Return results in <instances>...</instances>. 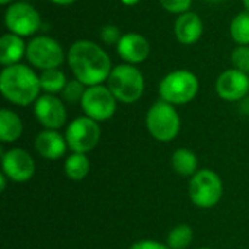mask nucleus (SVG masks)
<instances>
[{
	"label": "nucleus",
	"instance_id": "nucleus-1",
	"mask_svg": "<svg viewBox=\"0 0 249 249\" xmlns=\"http://www.w3.org/2000/svg\"><path fill=\"white\" fill-rule=\"evenodd\" d=\"M67 63L74 79L88 88L102 85L108 80L112 70L108 53L89 39H79L70 45L67 51Z\"/></svg>",
	"mask_w": 249,
	"mask_h": 249
},
{
	"label": "nucleus",
	"instance_id": "nucleus-2",
	"mask_svg": "<svg viewBox=\"0 0 249 249\" xmlns=\"http://www.w3.org/2000/svg\"><path fill=\"white\" fill-rule=\"evenodd\" d=\"M0 90L9 102L28 107L39 98V76L26 64L7 66L0 73Z\"/></svg>",
	"mask_w": 249,
	"mask_h": 249
},
{
	"label": "nucleus",
	"instance_id": "nucleus-3",
	"mask_svg": "<svg viewBox=\"0 0 249 249\" xmlns=\"http://www.w3.org/2000/svg\"><path fill=\"white\" fill-rule=\"evenodd\" d=\"M107 86L117 101L123 104H134L144 92V77L136 66L124 63L112 67Z\"/></svg>",
	"mask_w": 249,
	"mask_h": 249
},
{
	"label": "nucleus",
	"instance_id": "nucleus-4",
	"mask_svg": "<svg viewBox=\"0 0 249 249\" xmlns=\"http://www.w3.org/2000/svg\"><path fill=\"white\" fill-rule=\"evenodd\" d=\"M200 89L198 77L190 70H174L168 73L159 83L160 99L172 105H184L191 102Z\"/></svg>",
	"mask_w": 249,
	"mask_h": 249
},
{
	"label": "nucleus",
	"instance_id": "nucleus-5",
	"mask_svg": "<svg viewBox=\"0 0 249 249\" xmlns=\"http://www.w3.org/2000/svg\"><path fill=\"white\" fill-rule=\"evenodd\" d=\"M146 127L158 142H171L181 130V118L172 104L159 99L146 114Z\"/></svg>",
	"mask_w": 249,
	"mask_h": 249
},
{
	"label": "nucleus",
	"instance_id": "nucleus-6",
	"mask_svg": "<svg viewBox=\"0 0 249 249\" xmlns=\"http://www.w3.org/2000/svg\"><path fill=\"white\" fill-rule=\"evenodd\" d=\"M188 194L197 207L212 209L223 196V182L214 171L200 169L190 179Z\"/></svg>",
	"mask_w": 249,
	"mask_h": 249
},
{
	"label": "nucleus",
	"instance_id": "nucleus-7",
	"mask_svg": "<svg viewBox=\"0 0 249 249\" xmlns=\"http://www.w3.org/2000/svg\"><path fill=\"white\" fill-rule=\"evenodd\" d=\"M64 57L60 42L48 35H35L26 44V58L35 69H57L64 63Z\"/></svg>",
	"mask_w": 249,
	"mask_h": 249
},
{
	"label": "nucleus",
	"instance_id": "nucleus-8",
	"mask_svg": "<svg viewBox=\"0 0 249 249\" xmlns=\"http://www.w3.org/2000/svg\"><path fill=\"white\" fill-rule=\"evenodd\" d=\"M64 137L71 152L86 155L98 146L101 139V127L98 121L86 115L77 117L69 124Z\"/></svg>",
	"mask_w": 249,
	"mask_h": 249
},
{
	"label": "nucleus",
	"instance_id": "nucleus-9",
	"mask_svg": "<svg viewBox=\"0 0 249 249\" xmlns=\"http://www.w3.org/2000/svg\"><path fill=\"white\" fill-rule=\"evenodd\" d=\"M4 25L9 32L19 36H32L41 28L39 12L26 1L10 3L4 13Z\"/></svg>",
	"mask_w": 249,
	"mask_h": 249
},
{
	"label": "nucleus",
	"instance_id": "nucleus-10",
	"mask_svg": "<svg viewBox=\"0 0 249 249\" xmlns=\"http://www.w3.org/2000/svg\"><path fill=\"white\" fill-rule=\"evenodd\" d=\"M80 105L86 117L99 123L114 117L117 111V98L108 86L96 85L86 88Z\"/></svg>",
	"mask_w": 249,
	"mask_h": 249
},
{
	"label": "nucleus",
	"instance_id": "nucleus-11",
	"mask_svg": "<svg viewBox=\"0 0 249 249\" xmlns=\"http://www.w3.org/2000/svg\"><path fill=\"white\" fill-rule=\"evenodd\" d=\"M3 174L13 182H26L35 174L34 158L23 149L15 147L1 156Z\"/></svg>",
	"mask_w": 249,
	"mask_h": 249
},
{
	"label": "nucleus",
	"instance_id": "nucleus-12",
	"mask_svg": "<svg viewBox=\"0 0 249 249\" xmlns=\"http://www.w3.org/2000/svg\"><path fill=\"white\" fill-rule=\"evenodd\" d=\"M34 114L39 124L47 130H58L67 120V111L63 101L50 93H44L35 101Z\"/></svg>",
	"mask_w": 249,
	"mask_h": 249
},
{
	"label": "nucleus",
	"instance_id": "nucleus-13",
	"mask_svg": "<svg viewBox=\"0 0 249 249\" xmlns=\"http://www.w3.org/2000/svg\"><path fill=\"white\" fill-rule=\"evenodd\" d=\"M249 92V76L238 69H228L216 80V93L223 101L236 102Z\"/></svg>",
	"mask_w": 249,
	"mask_h": 249
},
{
	"label": "nucleus",
	"instance_id": "nucleus-14",
	"mask_svg": "<svg viewBox=\"0 0 249 249\" xmlns=\"http://www.w3.org/2000/svg\"><path fill=\"white\" fill-rule=\"evenodd\" d=\"M117 53L125 63L134 66L147 60L150 55V44L143 35L137 32H128L124 34L118 41Z\"/></svg>",
	"mask_w": 249,
	"mask_h": 249
},
{
	"label": "nucleus",
	"instance_id": "nucleus-15",
	"mask_svg": "<svg viewBox=\"0 0 249 249\" xmlns=\"http://www.w3.org/2000/svg\"><path fill=\"white\" fill-rule=\"evenodd\" d=\"M204 26L201 18L196 12H185L178 15L175 25H174V34L178 42L184 45H193L196 44L201 35H203Z\"/></svg>",
	"mask_w": 249,
	"mask_h": 249
},
{
	"label": "nucleus",
	"instance_id": "nucleus-16",
	"mask_svg": "<svg viewBox=\"0 0 249 249\" xmlns=\"http://www.w3.org/2000/svg\"><path fill=\"white\" fill-rule=\"evenodd\" d=\"M66 137H63L57 130H42L35 137V149L44 159L57 160L66 155L67 150Z\"/></svg>",
	"mask_w": 249,
	"mask_h": 249
},
{
	"label": "nucleus",
	"instance_id": "nucleus-17",
	"mask_svg": "<svg viewBox=\"0 0 249 249\" xmlns=\"http://www.w3.org/2000/svg\"><path fill=\"white\" fill-rule=\"evenodd\" d=\"M26 55V44L23 38L16 34H4L0 38V63L1 66H13L20 61V58Z\"/></svg>",
	"mask_w": 249,
	"mask_h": 249
},
{
	"label": "nucleus",
	"instance_id": "nucleus-18",
	"mask_svg": "<svg viewBox=\"0 0 249 249\" xmlns=\"http://www.w3.org/2000/svg\"><path fill=\"white\" fill-rule=\"evenodd\" d=\"M23 131V124L20 117L10 111L3 108L0 111V140L3 143H13L16 142Z\"/></svg>",
	"mask_w": 249,
	"mask_h": 249
},
{
	"label": "nucleus",
	"instance_id": "nucleus-19",
	"mask_svg": "<svg viewBox=\"0 0 249 249\" xmlns=\"http://www.w3.org/2000/svg\"><path fill=\"white\" fill-rule=\"evenodd\" d=\"M172 169L181 177H193L198 172V159L196 153L190 149L181 147L174 152L171 158Z\"/></svg>",
	"mask_w": 249,
	"mask_h": 249
},
{
	"label": "nucleus",
	"instance_id": "nucleus-20",
	"mask_svg": "<svg viewBox=\"0 0 249 249\" xmlns=\"http://www.w3.org/2000/svg\"><path fill=\"white\" fill-rule=\"evenodd\" d=\"M90 171V160L85 153L73 152L66 158L64 162V174L71 181H82L88 177Z\"/></svg>",
	"mask_w": 249,
	"mask_h": 249
},
{
	"label": "nucleus",
	"instance_id": "nucleus-21",
	"mask_svg": "<svg viewBox=\"0 0 249 249\" xmlns=\"http://www.w3.org/2000/svg\"><path fill=\"white\" fill-rule=\"evenodd\" d=\"M67 82L69 80L66 79V74L58 67L42 70V73L39 74L41 90H44L45 93H50V95H55L58 92H63Z\"/></svg>",
	"mask_w": 249,
	"mask_h": 249
},
{
	"label": "nucleus",
	"instance_id": "nucleus-22",
	"mask_svg": "<svg viewBox=\"0 0 249 249\" xmlns=\"http://www.w3.org/2000/svg\"><path fill=\"white\" fill-rule=\"evenodd\" d=\"M229 32L238 45H249V10L238 13L232 19Z\"/></svg>",
	"mask_w": 249,
	"mask_h": 249
},
{
	"label": "nucleus",
	"instance_id": "nucleus-23",
	"mask_svg": "<svg viewBox=\"0 0 249 249\" xmlns=\"http://www.w3.org/2000/svg\"><path fill=\"white\" fill-rule=\"evenodd\" d=\"M194 232L188 225H178L175 226L166 239V245L171 249H185L193 242Z\"/></svg>",
	"mask_w": 249,
	"mask_h": 249
},
{
	"label": "nucleus",
	"instance_id": "nucleus-24",
	"mask_svg": "<svg viewBox=\"0 0 249 249\" xmlns=\"http://www.w3.org/2000/svg\"><path fill=\"white\" fill-rule=\"evenodd\" d=\"M85 90H86L85 85L82 82H79L77 79H73V80L67 82V85L64 86V89L61 92V96L69 104H77V102H82Z\"/></svg>",
	"mask_w": 249,
	"mask_h": 249
},
{
	"label": "nucleus",
	"instance_id": "nucleus-25",
	"mask_svg": "<svg viewBox=\"0 0 249 249\" xmlns=\"http://www.w3.org/2000/svg\"><path fill=\"white\" fill-rule=\"evenodd\" d=\"M231 61L235 69L249 73V45H238L231 54Z\"/></svg>",
	"mask_w": 249,
	"mask_h": 249
},
{
	"label": "nucleus",
	"instance_id": "nucleus-26",
	"mask_svg": "<svg viewBox=\"0 0 249 249\" xmlns=\"http://www.w3.org/2000/svg\"><path fill=\"white\" fill-rule=\"evenodd\" d=\"M159 1L165 10H168L169 13H177V15L188 12L193 4V0H159Z\"/></svg>",
	"mask_w": 249,
	"mask_h": 249
},
{
	"label": "nucleus",
	"instance_id": "nucleus-27",
	"mask_svg": "<svg viewBox=\"0 0 249 249\" xmlns=\"http://www.w3.org/2000/svg\"><path fill=\"white\" fill-rule=\"evenodd\" d=\"M101 39H102V42H105V44H108V45H114V44H118V41L121 39V32H120V29L117 28V26H114V25H105V26H102V29H101Z\"/></svg>",
	"mask_w": 249,
	"mask_h": 249
},
{
	"label": "nucleus",
	"instance_id": "nucleus-28",
	"mask_svg": "<svg viewBox=\"0 0 249 249\" xmlns=\"http://www.w3.org/2000/svg\"><path fill=\"white\" fill-rule=\"evenodd\" d=\"M130 249H171L168 245H163L158 241H149V239H144V241H139L136 244H133Z\"/></svg>",
	"mask_w": 249,
	"mask_h": 249
},
{
	"label": "nucleus",
	"instance_id": "nucleus-29",
	"mask_svg": "<svg viewBox=\"0 0 249 249\" xmlns=\"http://www.w3.org/2000/svg\"><path fill=\"white\" fill-rule=\"evenodd\" d=\"M48 1H51L54 4H58V6H69V4H73L77 0H48Z\"/></svg>",
	"mask_w": 249,
	"mask_h": 249
},
{
	"label": "nucleus",
	"instance_id": "nucleus-30",
	"mask_svg": "<svg viewBox=\"0 0 249 249\" xmlns=\"http://www.w3.org/2000/svg\"><path fill=\"white\" fill-rule=\"evenodd\" d=\"M9 178L4 175V174H1L0 175V188H1V191H4L6 190V181H7Z\"/></svg>",
	"mask_w": 249,
	"mask_h": 249
},
{
	"label": "nucleus",
	"instance_id": "nucleus-31",
	"mask_svg": "<svg viewBox=\"0 0 249 249\" xmlns=\"http://www.w3.org/2000/svg\"><path fill=\"white\" fill-rule=\"evenodd\" d=\"M140 0H121V3L123 4H125V6H134V4H137Z\"/></svg>",
	"mask_w": 249,
	"mask_h": 249
},
{
	"label": "nucleus",
	"instance_id": "nucleus-32",
	"mask_svg": "<svg viewBox=\"0 0 249 249\" xmlns=\"http://www.w3.org/2000/svg\"><path fill=\"white\" fill-rule=\"evenodd\" d=\"M203 1L210 3V4H219V3H223V1H226V0H203Z\"/></svg>",
	"mask_w": 249,
	"mask_h": 249
},
{
	"label": "nucleus",
	"instance_id": "nucleus-33",
	"mask_svg": "<svg viewBox=\"0 0 249 249\" xmlns=\"http://www.w3.org/2000/svg\"><path fill=\"white\" fill-rule=\"evenodd\" d=\"M13 0H0V4H3V6H6V4H10Z\"/></svg>",
	"mask_w": 249,
	"mask_h": 249
},
{
	"label": "nucleus",
	"instance_id": "nucleus-34",
	"mask_svg": "<svg viewBox=\"0 0 249 249\" xmlns=\"http://www.w3.org/2000/svg\"><path fill=\"white\" fill-rule=\"evenodd\" d=\"M242 3H244L245 9H247V10H249V0H242Z\"/></svg>",
	"mask_w": 249,
	"mask_h": 249
},
{
	"label": "nucleus",
	"instance_id": "nucleus-35",
	"mask_svg": "<svg viewBox=\"0 0 249 249\" xmlns=\"http://www.w3.org/2000/svg\"><path fill=\"white\" fill-rule=\"evenodd\" d=\"M198 249H212V248H206V247H203V248H198Z\"/></svg>",
	"mask_w": 249,
	"mask_h": 249
}]
</instances>
